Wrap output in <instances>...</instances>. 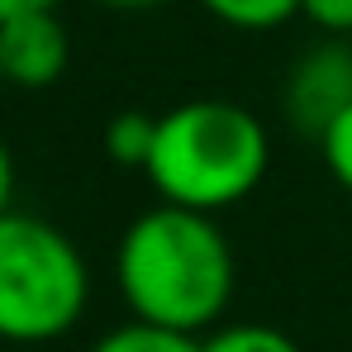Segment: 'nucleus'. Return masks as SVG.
I'll return each instance as SVG.
<instances>
[{"label": "nucleus", "mask_w": 352, "mask_h": 352, "mask_svg": "<svg viewBox=\"0 0 352 352\" xmlns=\"http://www.w3.org/2000/svg\"><path fill=\"white\" fill-rule=\"evenodd\" d=\"M300 14L333 38L352 34V0H300Z\"/></svg>", "instance_id": "9b49d317"}, {"label": "nucleus", "mask_w": 352, "mask_h": 352, "mask_svg": "<svg viewBox=\"0 0 352 352\" xmlns=\"http://www.w3.org/2000/svg\"><path fill=\"white\" fill-rule=\"evenodd\" d=\"M153 138H157V115H143V110H124L105 124V157L115 167H133L143 172L148 157H153Z\"/></svg>", "instance_id": "423d86ee"}, {"label": "nucleus", "mask_w": 352, "mask_h": 352, "mask_svg": "<svg viewBox=\"0 0 352 352\" xmlns=\"http://www.w3.org/2000/svg\"><path fill=\"white\" fill-rule=\"evenodd\" d=\"M86 352H200L195 338H181V333H162V329H148L138 319L110 329L105 338H96Z\"/></svg>", "instance_id": "1a4fd4ad"}, {"label": "nucleus", "mask_w": 352, "mask_h": 352, "mask_svg": "<svg viewBox=\"0 0 352 352\" xmlns=\"http://www.w3.org/2000/svg\"><path fill=\"white\" fill-rule=\"evenodd\" d=\"M200 352H305V348L272 324H224V329L200 338Z\"/></svg>", "instance_id": "0eeeda50"}, {"label": "nucleus", "mask_w": 352, "mask_h": 352, "mask_svg": "<svg viewBox=\"0 0 352 352\" xmlns=\"http://www.w3.org/2000/svg\"><path fill=\"white\" fill-rule=\"evenodd\" d=\"M115 276L138 324L195 338L224 319L238 267L214 214L157 200L124 229Z\"/></svg>", "instance_id": "f257e3e1"}, {"label": "nucleus", "mask_w": 352, "mask_h": 352, "mask_svg": "<svg viewBox=\"0 0 352 352\" xmlns=\"http://www.w3.org/2000/svg\"><path fill=\"white\" fill-rule=\"evenodd\" d=\"M10 200H14V157L10 143L0 138V214H10Z\"/></svg>", "instance_id": "f8f14e48"}, {"label": "nucleus", "mask_w": 352, "mask_h": 352, "mask_svg": "<svg viewBox=\"0 0 352 352\" xmlns=\"http://www.w3.org/2000/svg\"><path fill=\"white\" fill-rule=\"evenodd\" d=\"M91 300L86 257L58 224L38 214H0V338L53 343L76 329Z\"/></svg>", "instance_id": "7ed1b4c3"}, {"label": "nucleus", "mask_w": 352, "mask_h": 352, "mask_svg": "<svg viewBox=\"0 0 352 352\" xmlns=\"http://www.w3.org/2000/svg\"><path fill=\"white\" fill-rule=\"evenodd\" d=\"M352 105V48L348 43H319L291 67L286 81V119L300 133H324Z\"/></svg>", "instance_id": "20e7f679"}, {"label": "nucleus", "mask_w": 352, "mask_h": 352, "mask_svg": "<svg viewBox=\"0 0 352 352\" xmlns=\"http://www.w3.org/2000/svg\"><path fill=\"white\" fill-rule=\"evenodd\" d=\"M58 0H0V24L14 14H34V10H53Z\"/></svg>", "instance_id": "ddd939ff"}, {"label": "nucleus", "mask_w": 352, "mask_h": 352, "mask_svg": "<svg viewBox=\"0 0 352 352\" xmlns=\"http://www.w3.org/2000/svg\"><path fill=\"white\" fill-rule=\"evenodd\" d=\"M0 81H5V72H0Z\"/></svg>", "instance_id": "2eb2a0df"}, {"label": "nucleus", "mask_w": 352, "mask_h": 352, "mask_svg": "<svg viewBox=\"0 0 352 352\" xmlns=\"http://www.w3.org/2000/svg\"><path fill=\"white\" fill-rule=\"evenodd\" d=\"M272 167L267 124L234 100H186L157 115V138L143 176L162 195L195 214H219L248 200Z\"/></svg>", "instance_id": "f03ea898"}, {"label": "nucleus", "mask_w": 352, "mask_h": 352, "mask_svg": "<svg viewBox=\"0 0 352 352\" xmlns=\"http://www.w3.org/2000/svg\"><path fill=\"white\" fill-rule=\"evenodd\" d=\"M72 58L67 29L53 10H34V14H14L0 24V72L10 86L19 91H43L62 81Z\"/></svg>", "instance_id": "39448f33"}, {"label": "nucleus", "mask_w": 352, "mask_h": 352, "mask_svg": "<svg viewBox=\"0 0 352 352\" xmlns=\"http://www.w3.org/2000/svg\"><path fill=\"white\" fill-rule=\"evenodd\" d=\"M319 153H324V167L329 176L352 195V105L333 119L324 133H319Z\"/></svg>", "instance_id": "9d476101"}, {"label": "nucleus", "mask_w": 352, "mask_h": 352, "mask_svg": "<svg viewBox=\"0 0 352 352\" xmlns=\"http://www.w3.org/2000/svg\"><path fill=\"white\" fill-rule=\"evenodd\" d=\"M214 19L248 29V34H262V29H276L286 24L291 14H300V0H200Z\"/></svg>", "instance_id": "6e6552de"}, {"label": "nucleus", "mask_w": 352, "mask_h": 352, "mask_svg": "<svg viewBox=\"0 0 352 352\" xmlns=\"http://www.w3.org/2000/svg\"><path fill=\"white\" fill-rule=\"evenodd\" d=\"M100 5H110V10H148L157 0H100Z\"/></svg>", "instance_id": "4468645a"}]
</instances>
